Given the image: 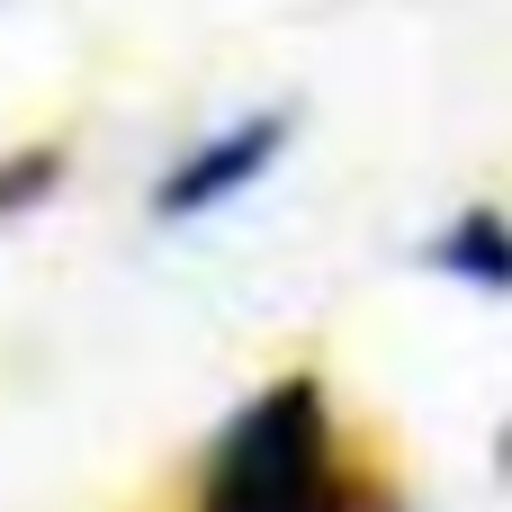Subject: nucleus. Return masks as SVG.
Here are the masks:
<instances>
[{
  "label": "nucleus",
  "mask_w": 512,
  "mask_h": 512,
  "mask_svg": "<svg viewBox=\"0 0 512 512\" xmlns=\"http://www.w3.org/2000/svg\"><path fill=\"white\" fill-rule=\"evenodd\" d=\"M198 512H360V495L333 477V423L315 378H279L225 423Z\"/></svg>",
  "instance_id": "nucleus-1"
},
{
  "label": "nucleus",
  "mask_w": 512,
  "mask_h": 512,
  "mask_svg": "<svg viewBox=\"0 0 512 512\" xmlns=\"http://www.w3.org/2000/svg\"><path fill=\"white\" fill-rule=\"evenodd\" d=\"M279 144H288V108L234 117L225 135H207L198 153H180V162L162 171V189H153V216H162V225H189V216L225 207L234 189H252V180H261V171L279 162Z\"/></svg>",
  "instance_id": "nucleus-2"
},
{
  "label": "nucleus",
  "mask_w": 512,
  "mask_h": 512,
  "mask_svg": "<svg viewBox=\"0 0 512 512\" xmlns=\"http://www.w3.org/2000/svg\"><path fill=\"white\" fill-rule=\"evenodd\" d=\"M432 270H450L459 288L512 297V216H504V207H468V216H450V234L432 243Z\"/></svg>",
  "instance_id": "nucleus-3"
},
{
  "label": "nucleus",
  "mask_w": 512,
  "mask_h": 512,
  "mask_svg": "<svg viewBox=\"0 0 512 512\" xmlns=\"http://www.w3.org/2000/svg\"><path fill=\"white\" fill-rule=\"evenodd\" d=\"M45 189H63V144H27V153H9V162H0V216L36 207Z\"/></svg>",
  "instance_id": "nucleus-4"
}]
</instances>
